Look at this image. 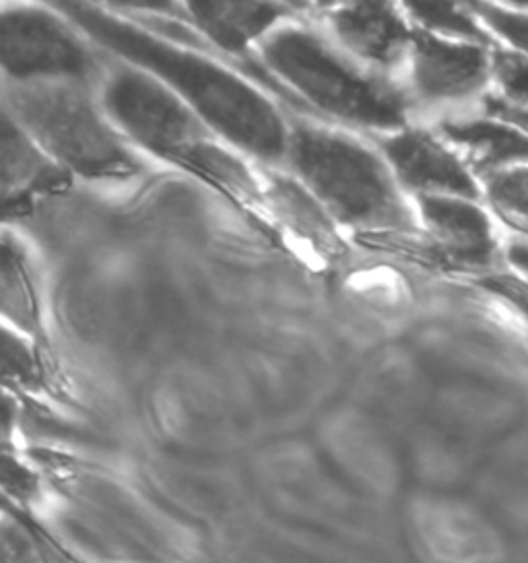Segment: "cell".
Wrapping results in <instances>:
<instances>
[{"label": "cell", "instance_id": "16", "mask_svg": "<svg viewBox=\"0 0 528 563\" xmlns=\"http://www.w3.org/2000/svg\"><path fill=\"white\" fill-rule=\"evenodd\" d=\"M473 13L490 27V32L499 35L510 46V51L518 52L528 58L527 9L477 2L473 4Z\"/></svg>", "mask_w": 528, "mask_h": 563}, {"label": "cell", "instance_id": "8", "mask_svg": "<svg viewBox=\"0 0 528 563\" xmlns=\"http://www.w3.org/2000/svg\"><path fill=\"white\" fill-rule=\"evenodd\" d=\"M384 151L398 178L415 190L436 197L477 199L479 186L469 167L431 134L421 131L396 134L384 143Z\"/></svg>", "mask_w": 528, "mask_h": 563}, {"label": "cell", "instance_id": "9", "mask_svg": "<svg viewBox=\"0 0 528 563\" xmlns=\"http://www.w3.org/2000/svg\"><path fill=\"white\" fill-rule=\"evenodd\" d=\"M429 232L448 256L466 265H485L495 252L490 217L473 200L459 197H419Z\"/></svg>", "mask_w": 528, "mask_h": 563}, {"label": "cell", "instance_id": "2", "mask_svg": "<svg viewBox=\"0 0 528 563\" xmlns=\"http://www.w3.org/2000/svg\"><path fill=\"white\" fill-rule=\"evenodd\" d=\"M289 150L299 176L343 223L372 230L409 223L391 174L372 151L304 126L289 136Z\"/></svg>", "mask_w": 528, "mask_h": 563}, {"label": "cell", "instance_id": "15", "mask_svg": "<svg viewBox=\"0 0 528 563\" xmlns=\"http://www.w3.org/2000/svg\"><path fill=\"white\" fill-rule=\"evenodd\" d=\"M413 15L424 21L431 30L442 34L457 35L464 42L487 46L490 37L481 30L475 19L464 13L454 2H409Z\"/></svg>", "mask_w": 528, "mask_h": 563}, {"label": "cell", "instance_id": "6", "mask_svg": "<svg viewBox=\"0 0 528 563\" xmlns=\"http://www.w3.org/2000/svg\"><path fill=\"white\" fill-rule=\"evenodd\" d=\"M2 67L15 79L94 75V58L65 25L37 9H13L0 19Z\"/></svg>", "mask_w": 528, "mask_h": 563}, {"label": "cell", "instance_id": "4", "mask_svg": "<svg viewBox=\"0 0 528 563\" xmlns=\"http://www.w3.org/2000/svg\"><path fill=\"white\" fill-rule=\"evenodd\" d=\"M11 103L33 139L68 169L87 178H122L139 169L81 91L35 81L13 91Z\"/></svg>", "mask_w": 528, "mask_h": 563}, {"label": "cell", "instance_id": "3", "mask_svg": "<svg viewBox=\"0 0 528 563\" xmlns=\"http://www.w3.org/2000/svg\"><path fill=\"white\" fill-rule=\"evenodd\" d=\"M264 60L318 108L376 129L405 124L407 103L391 85L349 67L312 34L285 30L264 44Z\"/></svg>", "mask_w": 528, "mask_h": 563}, {"label": "cell", "instance_id": "11", "mask_svg": "<svg viewBox=\"0 0 528 563\" xmlns=\"http://www.w3.org/2000/svg\"><path fill=\"white\" fill-rule=\"evenodd\" d=\"M446 136L466 151L469 164L481 174L494 176L497 172L528 164V136L510 124L481 118L464 122H446Z\"/></svg>", "mask_w": 528, "mask_h": 563}, {"label": "cell", "instance_id": "7", "mask_svg": "<svg viewBox=\"0 0 528 563\" xmlns=\"http://www.w3.org/2000/svg\"><path fill=\"white\" fill-rule=\"evenodd\" d=\"M494 77V54L475 42L417 32L413 37V79L428 100H462Z\"/></svg>", "mask_w": 528, "mask_h": 563}, {"label": "cell", "instance_id": "17", "mask_svg": "<svg viewBox=\"0 0 528 563\" xmlns=\"http://www.w3.org/2000/svg\"><path fill=\"white\" fill-rule=\"evenodd\" d=\"M512 266L528 282V240H514L506 252Z\"/></svg>", "mask_w": 528, "mask_h": 563}, {"label": "cell", "instance_id": "13", "mask_svg": "<svg viewBox=\"0 0 528 563\" xmlns=\"http://www.w3.org/2000/svg\"><path fill=\"white\" fill-rule=\"evenodd\" d=\"M495 91L485 98L487 117L528 136V58L510 51L494 54Z\"/></svg>", "mask_w": 528, "mask_h": 563}, {"label": "cell", "instance_id": "5", "mask_svg": "<svg viewBox=\"0 0 528 563\" xmlns=\"http://www.w3.org/2000/svg\"><path fill=\"white\" fill-rule=\"evenodd\" d=\"M103 101L110 117L139 145L180 166L209 143L197 117L169 89L143 73L114 75Z\"/></svg>", "mask_w": 528, "mask_h": 563}, {"label": "cell", "instance_id": "1", "mask_svg": "<svg viewBox=\"0 0 528 563\" xmlns=\"http://www.w3.org/2000/svg\"><path fill=\"white\" fill-rule=\"evenodd\" d=\"M66 13L110 51L147 68L176 87L200 117L238 147L279 159L289 136L277 110L230 70L180 51L87 4L68 2Z\"/></svg>", "mask_w": 528, "mask_h": 563}, {"label": "cell", "instance_id": "14", "mask_svg": "<svg viewBox=\"0 0 528 563\" xmlns=\"http://www.w3.org/2000/svg\"><path fill=\"white\" fill-rule=\"evenodd\" d=\"M487 199L510 230L528 240V164L485 178Z\"/></svg>", "mask_w": 528, "mask_h": 563}, {"label": "cell", "instance_id": "10", "mask_svg": "<svg viewBox=\"0 0 528 563\" xmlns=\"http://www.w3.org/2000/svg\"><path fill=\"white\" fill-rule=\"evenodd\" d=\"M334 30L353 52L380 65H393L413 35L388 2H353L332 18Z\"/></svg>", "mask_w": 528, "mask_h": 563}, {"label": "cell", "instance_id": "12", "mask_svg": "<svg viewBox=\"0 0 528 563\" xmlns=\"http://www.w3.org/2000/svg\"><path fill=\"white\" fill-rule=\"evenodd\" d=\"M193 18L205 34L226 51L242 52L283 15L277 4L263 2H190Z\"/></svg>", "mask_w": 528, "mask_h": 563}, {"label": "cell", "instance_id": "18", "mask_svg": "<svg viewBox=\"0 0 528 563\" xmlns=\"http://www.w3.org/2000/svg\"><path fill=\"white\" fill-rule=\"evenodd\" d=\"M514 4H518L520 9H527L528 11V0H522V2H514Z\"/></svg>", "mask_w": 528, "mask_h": 563}]
</instances>
